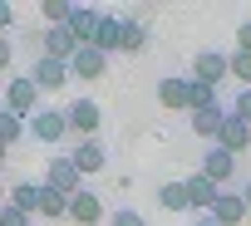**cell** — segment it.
Here are the masks:
<instances>
[{
    "label": "cell",
    "instance_id": "cell-5",
    "mask_svg": "<svg viewBox=\"0 0 251 226\" xmlns=\"http://www.w3.org/2000/svg\"><path fill=\"white\" fill-rule=\"evenodd\" d=\"M30 79H35V89H40V93H59L64 84H74V79H69V64H59V59H50V54H40V59H35Z\"/></svg>",
    "mask_w": 251,
    "mask_h": 226
},
{
    "label": "cell",
    "instance_id": "cell-26",
    "mask_svg": "<svg viewBox=\"0 0 251 226\" xmlns=\"http://www.w3.org/2000/svg\"><path fill=\"white\" fill-rule=\"evenodd\" d=\"M226 64H231V79H241V89H251V54H226Z\"/></svg>",
    "mask_w": 251,
    "mask_h": 226
},
{
    "label": "cell",
    "instance_id": "cell-21",
    "mask_svg": "<svg viewBox=\"0 0 251 226\" xmlns=\"http://www.w3.org/2000/svg\"><path fill=\"white\" fill-rule=\"evenodd\" d=\"M40 187H45V182H40ZM40 216H45V221H69V197H59V192L45 187V197H40Z\"/></svg>",
    "mask_w": 251,
    "mask_h": 226
},
{
    "label": "cell",
    "instance_id": "cell-28",
    "mask_svg": "<svg viewBox=\"0 0 251 226\" xmlns=\"http://www.w3.org/2000/svg\"><path fill=\"white\" fill-rule=\"evenodd\" d=\"M231 118H241V123L251 128V89H241V93H236V103H231Z\"/></svg>",
    "mask_w": 251,
    "mask_h": 226
},
{
    "label": "cell",
    "instance_id": "cell-32",
    "mask_svg": "<svg viewBox=\"0 0 251 226\" xmlns=\"http://www.w3.org/2000/svg\"><path fill=\"white\" fill-rule=\"evenodd\" d=\"M15 30V10H10V0H0V35H10Z\"/></svg>",
    "mask_w": 251,
    "mask_h": 226
},
{
    "label": "cell",
    "instance_id": "cell-29",
    "mask_svg": "<svg viewBox=\"0 0 251 226\" xmlns=\"http://www.w3.org/2000/svg\"><path fill=\"white\" fill-rule=\"evenodd\" d=\"M0 226H35V216H25V211H15V206L5 202V211H0Z\"/></svg>",
    "mask_w": 251,
    "mask_h": 226
},
{
    "label": "cell",
    "instance_id": "cell-11",
    "mask_svg": "<svg viewBox=\"0 0 251 226\" xmlns=\"http://www.w3.org/2000/svg\"><path fill=\"white\" fill-rule=\"evenodd\" d=\"M103 216H108V211H103V202H99V197H94L89 187L69 197V221H74V226H99Z\"/></svg>",
    "mask_w": 251,
    "mask_h": 226
},
{
    "label": "cell",
    "instance_id": "cell-34",
    "mask_svg": "<svg viewBox=\"0 0 251 226\" xmlns=\"http://www.w3.org/2000/svg\"><path fill=\"white\" fill-rule=\"evenodd\" d=\"M241 197H246V211H251V182H246V192H241Z\"/></svg>",
    "mask_w": 251,
    "mask_h": 226
},
{
    "label": "cell",
    "instance_id": "cell-6",
    "mask_svg": "<svg viewBox=\"0 0 251 226\" xmlns=\"http://www.w3.org/2000/svg\"><path fill=\"white\" fill-rule=\"evenodd\" d=\"M212 148H222V153H231V158H241L246 148H251V128L241 123V118H222V128H217V138H212Z\"/></svg>",
    "mask_w": 251,
    "mask_h": 226
},
{
    "label": "cell",
    "instance_id": "cell-30",
    "mask_svg": "<svg viewBox=\"0 0 251 226\" xmlns=\"http://www.w3.org/2000/svg\"><path fill=\"white\" fill-rule=\"evenodd\" d=\"M10 64H15V40H10V35H0V74H5Z\"/></svg>",
    "mask_w": 251,
    "mask_h": 226
},
{
    "label": "cell",
    "instance_id": "cell-31",
    "mask_svg": "<svg viewBox=\"0 0 251 226\" xmlns=\"http://www.w3.org/2000/svg\"><path fill=\"white\" fill-rule=\"evenodd\" d=\"M236 49H241V54H251V20H241V25H236Z\"/></svg>",
    "mask_w": 251,
    "mask_h": 226
},
{
    "label": "cell",
    "instance_id": "cell-16",
    "mask_svg": "<svg viewBox=\"0 0 251 226\" xmlns=\"http://www.w3.org/2000/svg\"><path fill=\"white\" fill-rule=\"evenodd\" d=\"M217 226H236V221H246V197H236V192H222L217 202H212V211H207Z\"/></svg>",
    "mask_w": 251,
    "mask_h": 226
},
{
    "label": "cell",
    "instance_id": "cell-18",
    "mask_svg": "<svg viewBox=\"0 0 251 226\" xmlns=\"http://www.w3.org/2000/svg\"><path fill=\"white\" fill-rule=\"evenodd\" d=\"M222 118H226V108H222V103H217V108H202V113H192V133L212 143V138H217V128H222Z\"/></svg>",
    "mask_w": 251,
    "mask_h": 226
},
{
    "label": "cell",
    "instance_id": "cell-14",
    "mask_svg": "<svg viewBox=\"0 0 251 226\" xmlns=\"http://www.w3.org/2000/svg\"><path fill=\"white\" fill-rule=\"evenodd\" d=\"M99 15H103V10H94V5H69L64 30H69L79 45H89V40H94V30H99Z\"/></svg>",
    "mask_w": 251,
    "mask_h": 226
},
{
    "label": "cell",
    "instance_id": "cell-2",
    "mask_svg": "<svg viewBox=\"0 0 251 226\" xmlns=\"http://www.w3.org/2000/svg\"><path fill=\"white\" fill-rule=\"evenodd\" d=\"M45 187L59 192V197L84 192V177H79V167L69 162V153H64V158H45Z\"/></svg>",
    "mask_w": 251,
    "mask_h": 226
},
{
    "label": "cell",
    "instance_id": "cell-22",
    "mask_svg": "<svg viewBox=\"0 0 251 226\" xmlns=\"http://www.w3.org/2000/svg\"><path fill=\"white\" fill-rule=\"evenodd\" d=\"M25 138V118H15L10 108H0V148H15Z\"/></svg>",
    "mask_w": 251,
    "mask_h": 226
},
{
    "label": "cell",
    "instance_id": "cell-36",
    "mask_svg": "<svg viewBox=\"0 0 251 226\" xmlns=\"http://www.w3.org/2000/svg\"><path fill=\"white\" fill-rule=\"evenodd\" d=\"M0 211H5V197H0Z\"/></svg>",
    "mask_w": 251,
    "mask_h": 226
},
{
    "label": "cell",
    "instance_id": "cell-13",
    "mask_svg": "<svg viewBox=\"0 0 251 226\" xmlns=\"http://www.w3.org/2000/svg\"><path fill=\"white\" fill-rule=\"evenodd\" d=\"M207 182H217V187H226L231 177H236V158L231 153H222V148H207V158H202V167H197Z\"/></svg>",
    "mask_w": 251,
    "mask_h": 226
},
{
    "label": "cell",
    "instance_id": "cell-10",
    "mask_svg": "<svg viewBox=\"0 0 251 226\" xmlns=\"http://www.w3.org/2000/svg\"><path fill=\"white\" fill-rule=\"evenodd\" d=\"M182 187H187V211H197V216H207V211H212V202L222 197V187H217V182H207L202 172H192Z\"/></svg>",
    "mask_w": 251,
    "mask_h": 226
},
{
    "label": "cell",
    "instance_id": "cell-35",
    "mask_svg": "<svg viewBox=\"0 0 251 226\" xmlns=\"http://www.w3.org/2000/svg\"><path fill=\"white\" fill-rule=\"evenodd\" d=\"M5 158H10V148H0V162H5Z\"/></svg>",
    "mask_w": 251,
    "mask_h": 226
},
{
    "label": "cell",
    "instance_id": "cell-4",
    "mask_svg": "<svg viewBox=\"0 0 251 226\" xmlns=\"http://www.w3.org/2000/svg\"><path fill=\"white\" fill-rule=\"evenodd\" d=\"M64 118H69V133H79V143H84V138H94V133H99V123H103V108H99V103L84 93V98H74V103L64 108Z\"/></svg>",
    "mask_w": 251,
    "mask_h": 226
},
{
    "label": "cell",
    "instance_id": "cell-15",
    "mask_svg": "<svg viewBox=\"0 0 251 226\" xmlns=\"http://www.w3.org/2000/svg\"><path fill=\"white\" fill-rule=\"evenodd\" d=\"M69 162L79 167V177H89V172H99V167L108 162V153H103V143H99V138H84V143H74Z\"/></svg>",
    "mask_w": 251,
    "mask_h": 226
},
{
    "label": "cell",
    "instance_id": "cell-27",
    "mask_svg": "<svg viewBox=\"0 0 251 226\" xmlns=\"http://www.w3.org/2000/svg\"><path fill=\"white\" fill-rule=\"evenodd\" d=\"M108 226H148V216H143V211H133V206H118V211L108 216Z\"/></svg>",
    "mask_w": 251,
    "mask_h": 226
},
{
    "label": "cell",
    "instance_id": "cell-17",
    "mask_svg": "<svg viewBox=\"0 0 251 226\" xmlns=\"http://www.w3.org/2000/svg\"><path fill=\"white\" fill-rule=\"evenodd\" d=\"M40 197H45V187H40V182H15L5 202H10L15 211H25V216H40Z\"/></svg>",
    "mask_w": 251,
    "mask_h": 226
},
{
    "label": "cell",
    "instance_id": "cell-3",
    "mask_svg": "<svg viewBox=\"0 0 251 226\" xmlns=\"http://www.w3.org/2000/svg\"><path fill=\"white\" fill-rule=\"evenodd\" d=\"M0 108H10L15 118L40 113V89H35V79H30V74H25V79H10V84H5V98H0Z\"/></svg>",
    "mask_w": 251,
    "mask_h": 226
},
{
    "label": "cell",
    "instance_id": "cell-19",
    "mask_svg": "<svg viewBox=\"0 0 251 226\" xmlns=\"http://www.w3.org/2000/svg\"><path fill=\"white\" fill-rule=\"evenodd\" d=\"M158 103L163 108H187V79H158Z\"/></svg>",
    "mask_w": 251,
    "mask_h": 226
},
{
    "label": "cell",
    "instance_id": "cell-8",
    "mask_svg": "<svg viewBox=\"0 0 251 226\" xmlns=\"http://www.w3.org/2000/svg\"><path fill=\"white\" fill-rule=\"evenodd\" d=\"M108 74V54H99V49H89V45H79L74 49V59H69V79H103Z\"/></svg>",
    "mask_w": 251,
    "mask_h": 226
},
{
    "label": "cell",
    "instance_id": "cell-9",
    "mask_svg": "<svg viewBox=\"0 0 251 226\" xmlns=\"http://www.w3.org/2000/svg\"><path fill=\"white\" fill-rule=\"evenodd\" d=\"M74 49H79V40H74L64 25H50V30L40 35V54H50V59H59V64H69Z\"/></svg>",
    "mask_w": 251,
    "mask_h": 226
},
{
    "label": "cell",
    "instance_id": "cell-20",
    "mask_svg": "<svg viewBox=\"0 0 251 226\" xmlns=\"http://www.w3.org/2000/svg\"><path fill=\"white\" fill-rule=\"evenodd\" d=\"M202 108H217V89L187 79V113H202Z\"/></svg>",
    "mask_w": 251,
    "mask_h": 226
},
{
    "label": "cell",
    "instance_id": "cell-23",
    "mask_svg": "<svg viewBox=\"0 0 251 226\" xmlns=\"http://www.w3.org/2000/svg\"><path fill=\"white\" fill-rule=\"evenodd\" d=\"M158 206H163V211H187V187H182V182H168V187L158 192Z\"/></svg>",
    "mask_w": 251,
    "mask_h": 226
},
{
    "label": "cell",
    "instance_id": "cell-1",
    "mask_svg": "<svg viewBox=\"0 0 251 226\" xmlns=\"http://www.w3.org/2000/svg\"><path fill=\"white\" fill-rule=\"evenodd\" d=\"M25 133H30L35 143H45V148L64 143V138H69V118H64V108L40 103V113H30V118H25Z\"/></svg>",
    "mask_w": 251,
    "mask_h": 226
},
{
    "label": "cell",
    "instance_id": "cell-7",
    "mask_svg": "<svg viewBox=\"0 0 251 226\" xmlns=\"http://www.w3.org/2000/svg\"><path fill=\"white\" fill-rule=\"evenodd\" d=\"M192 79H197V84H212V89H217L222 79H231L226 54H222V49H202V54L192 59Z\"/></svg>",
    "mask_w": 251,
    "mask_h": 226
},
{
    "label": "cell",
    "instance_id": "cell-24",
    "mask_svg": "<svg viewBox=\"0 0 251 226\" xmlns=\"http://www.w3.org/2000/svg\"><path fill=\"white\" fill-rule=\"evenodd\" d=\"M148 45V30L138 25V20H128V15H123V54H138Z\"/></svg>",
    "mask_w": 251,
    "mask_h": 226
},
{
    "label": "cell",
    "instance_id": "cell-25",
    "mask_svg": "<svg viewBox=\"0 0 251 226\" xmlns=\"http://www.w3.org/2000/svg\"><path fill=\"white\" fill-rule=\"evenodd\" d=\"M40 15H45V30L50 25H64L69 20V0H40Z\"/></svg>",
    "mask_w": 251,
    "mask_h": 226
},
{
    "label": "cell",
    "instance_id": "cell-12",
    "mask_svg": "<svg viewBox=\"0 0 251 226\" xmlns=\"http://www.w3.org/2000/svg\"><path fill=\"white\" fill-rule=\"evenodd\" d=\"M89 49H99V54H113V49H123V15H99V30H94Z\"/></svg>",
    "mask_w": 251,
    "mask_h": 226
},
{
    "label": "cell",
    "instance_id": "cell-33",
    "mask_svg": "<svg viewBox=\"0 0 251 226\" xmlns=\"http://www.w3.org/2000/svg\"><path fill=\"white\" fill-rule=\"evenodd\" d=\"M192 226H217V221H212V216H197V221H192Z\"/></svg>",
    "mask_w": 251,
    "mask_h": 226
}]
</instances>
